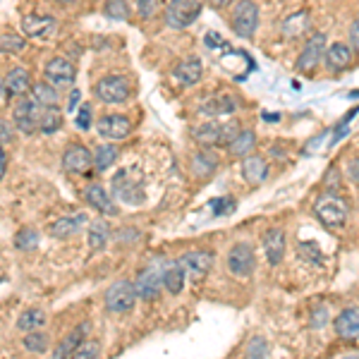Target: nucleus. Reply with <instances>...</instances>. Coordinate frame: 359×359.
Returning a JSON list of instances; mask_svg holds the SVG:
<instances>
[{
	"instance_id": "obj_1",
	"label": "nucleus",
	"mask_w": 359,
	"mask_h": 359,
	"mask_svg": "<svg viewBox=\"0 0 359 359\" xmlns=\"http://www.w3.org/2000/svg\"><path fill=\"white\" fill-rule=\"evenodd\" d=\"M204 10V0H170L166 8V24L170 29H187Z\"/></svg>"
},
{
	"instance_id": "obj_2",
	"label": "nucleus",
	"mask_w": 359,
	"mask_h": 359,
	"mask_svg": "<svg viewBox=\"0 0 359 359\" xmlns=\"http://www.w3.org/2000/svg\"><path fill=\"white\" fill-rule=\"evenodd\" d=\"M232 31L239 39H254L259 29V5L254 0H237L232 8Z\"/></svg>"
},
{
	"instance_id": "obj_3",
	"label": "nucleus",
	"mask_w": 359,
	"mask_h": 359,
	"mask_svg": "<svg viewBox=\"0 0 359 359\" xmlns=\"http://www.w3.org/2000/svg\"><path fill=\"white\" fill-rule=\"evenodd\" d=\"M347 214H350V209H347L345 199H340L338 194H321V197L314 201V216H317L326 228L342 225Z\"/></svg>"
},
{
	"instance_id": "obj_4",
	"label": "nucleus",
	"mask_w": 359,
	"mask_h": 359,
	"mask_svg": "<svg viewBox=\"0 0 359 359\" xmlns=\"http://www.w3.org/2000/svg\"><path fill=\"white\" fill-rule=\"evenodd\" d=\"M137 287L129 280H118L115 285L108 287L106 292V309L113 314H125L129 309H134L137 304Z\"/></svg>"
},
{
	"instance_id": "obj_5",
	"label": "nucleus",
	"mask_w": 359,
	"mask_h": 359,
	"mask_svg": "<svg viewBox=\"0 0 359 359\" xmlns=\"http://www.w3.org/2000/svg\"><path fill=\"white\" fill-rule=\"evenodd\" d=\"M94 94L103 103H125L129 99V81L122 74H108L96 81Z\"/></svg>"
},
{
	"instance_id": "obj_6",
	"label": "nucleus",
	"mask_w": 359,
	"mask_h": 359,
	"mask_svg": "<svg viewBox=\"0 0 359 359\" xmlns=\"http://www.w3.org/2000/svg\"><path fill=\"white\" fill-rule=\"evenodd\" d=\"M113 194L115 199H120L122 204H132L137 206L144 201V184L141 180H134L129 170H120L115 177H113Z\"/></svg>"
},
{
	"instance_id": "obj_7",
	"label": "nucleus",
	"mask_w": 359,
	"mask_h": 359,
	"mask_svg": "<svg viewBox=\"0 0 359 359\" xmlns=\"http://www.w3.org/2000/svg\"><path fill=\"white\" fill-rule=\"evenodd\" d=\"M74 77H77V70H74V65L67 58H51L43 65V81H48L56 89L72 86Z\"/></svg>"
},
{
	"instance_id": "obj_8",
	"label": "nucleus",
	"mask_w": 359,
	"mask_h": 359,
	"mask_svg": "<svg viewBox=\"0 0 359 359\" xmlns=\"http://www.w3.org/2000/svg\"><path fill=\"white\" fill-rule=\"evenodd\" d=\"M254 266H257V259H254L252 244L237 242L235 247L228 252V269H230V273L237 276V278H247V276H252Z\"/></svg>"
},
{
	"instance_id": "obj_9",
	"label": "nucleus",
	"mask_w": 359,
	"mask_h": 359,
	"mask_svg": "<svg viewBox=\"0 0 359 359\" xmlns=\"http://www.w3.org/2000/svg\"><path fill=\"white\" fill-rule=\"evenodd\" d=\"M41 111H43V108L39 106V103L31 101V99L19 101L17 106H15V115H13L15 127H17L22 134H34V132H39Z\"/></svg>"
},
{
	"instance_id": "obj_10",
	"label": "nucleus",
	"mask_w": 359,
	"mask_h": 359,
	"mask_svg": "<svg viewBox=\"0 0 359 359\" xmlns=\"http://www.w3.org/2000/svg\"><path fill=\"white\" fill-rule=\"evenodd\" d=\"M63 168L72 175H89V170L94 168V156L86 146L72 144L63 154Z\"/></svg>"
},
{
	"instance_id": "obj_11",
	"label": "nucleus",
	"mask_w": 359,
	"mask_h": 359,
	"mask_svg": "<svg viewBox=\"0 0 359 359\" xmlns=\"http://www.w3.org/2000/svg\"><path fill=\"white\" fill-rule=\"evenodd\" d=\"M180 269L184 271V276L192 280H201L214 266V254L211 252H187L177 259Z\"/></svg>"
},
{
	"instance_id": "obj_12",
	"label": "nucleus",
	"mask_w": 359,
	"mask_h": 359,
	"mask_svg": "<svg viewBox=\"0 0 359 359\" xmlns=\"http://www.w3.org/2000/svg\"><path fill=\"white\" fill-rule=\"evenodd\" d=\"M19 26L29 39H51L58 29V22L48 15H24Z\"/></svg>"
},
{
	"instance_id": "obj_13",
	"label": "nucleus",
	"mask_w": 359,
	"mask_h": 359,
	"mask_svg": "<svg viewBox=\"0 0 359 359\" xmlns=\"http://www.w3.org/2000/svg\"><path fill=\"white\" fill-rule=\"evenodd\" d=\"M326 34H314L312 39L307 41V46L302 48V53H299L297 58V70H302V72H314V70L321 65V56L326 53Z\"/></svg>"
},
{
	"instance_id": "obj_14",
	"label": "nucleus",
	"mask_w": 359,
	"mask_h": 359,
	"mask_svg": "<svg viewBox=\"0 0 359 359\" xmlns=\"http://www.w3.org/2000/svg\"><path fill=\"white\" fill-rule=\"evenodd\" d=\"M96 129L103 139H111V141H120L129 134L132 129V122H129L127 115H120V113H111V115H103L99 122H96Z\"/></svg>"
},
{
	"instance_id": "obj_15",
	"label": "nucleus",
	"mask_w": 359,
	"mask_h": 359,
	"mask_svg": "<svg viewBox=\"0 0 359 359\" xmlns=\"http://www.w3.org/2000/svg\"><path fill=\"white\" fill-rule=\"evenodd\" d=\"M134 287H137V297L141 299H156L161 295V287H163V273L156 266H151V269H144L141 273L137 276V282H134Z\"/></svg>"
},
{
	"instance_id": "obj_16",
	"label": "nucleus",
	"mask_w": 359,
	"mask_h": 359,
	"mask_svg": "<svg viewBox=\"0 0 359 359\" xmlns=\"http://www.w3.org/2000/svg\"><path fill=\"white\" fill-rule=\"evenodd\" d=\"M192 139L197 141L204 149H211V146H223V122H199L197 127H192Z\"/></svg>"
},
{
	"instance_id": "obj_17",
	"label": "nucleus",
	"mask_w": 359,
	"mask_h": 359,
	"mask_svg": "<svg viewBox=\"0 0 359 359\" xmlns=\"http://www.w3.org/2000/svg\"><path fill=\"white\" fill-rule=\"evenodd\" d=\"M201 72H204V67H201L199 58H184L180 60L175 70H173V79H175L180 86H194L201 79Z\"/></svg>"
},
{
	"instance_id": "obj_18",
	"label": "nucleus",
	"mask_w": 359,
	"mask_h": 359,
	"mask_svg": "<svg viewBox=\"0 0 359 359\" xmlns=\"http://www.w3.org/2000/svg\"><path fill=\"white\" fill-rule=\"evenodd\" d=\"M335 333L347 342H359V309L350 307L335 319Z\"/></svg>"
},
{
	"instance_id": "obj_19",
	"label": "nucleus",
	"mask_w": 359,
	"mask_h": 359,
	"mask_svg": "<svg viewBox=\"0 0 359 359\" xmlns=\"http://www.w3.org/2000/svg\"><path fill=\"white\" fill-rule=\"evenodd\" d=\"M324 60L326 65H328V70H333V72H340V70H347L352 65V51L347 43H328L326 46V53H324Z\"/></svg>"
},
{
	"instance_id": "obj_20",
	"label": "nucleus",
	"mask_w": 359,
	"mask_h": 359,
	"mask_svg": "<svg viewBox=\"0 0 359 359\" xmlns=\"http://www.w3.org/2000/svg\"><path fill=\"white\" fill-rule=\"evenodd\" d=\"M264 252L271 266H278L285 254V232L280 228H271L264 235Z\"/></svg>"
},
{
	"instance_id": "obj_21",
	"label": "nucleus",
	"mask_w": 359,
	"mask_h": 359,
	"mask_svg": "<svg viewBox=\"0 0 359 359\" xmlns=\"http://www.w3.org/2000/svg\"><path fill=\"white\" fill-rule=\"evenodd\" d=\"M5 89H8V99H15V96H26L31 89H34V84H31V77L26 70L22 67H15L8 72V77H5Z\"/></svg>"
},
{
	"instance_id": "obj_22",
	"label": "nucleus",
	"mask_w": 359,
	"mask_h": 359,
	"mask_svg": "<svg viewBox=\"0 0 359 359\" xmlns=\"http://www.w3.org/2000/svg\"><path fill=\"white\" fill-rule=\"evenodd\" d=\"M84 199H86V204H89L91 209L101 211L103 216L118 214L115 204H113V199L108 197V192L101 187V184H89V187H86V192H84Z\"/></svg>"
},
{
	"instance_id": "obj_23",
	"label": "nucleus",
	"mask_w": 359,
	"mask_h": 359,
	"mask_svg": "<svg viewBox=\"0 0 359 359\" xmlns=\"http://www.w3.org/2000/svg\"><path fill=\"white\" fill-rule=\"evenodd\" d=\"M89 328H91L89 321H81L72 333L65 335V340L56 347V355H53V357H56V359H70V357H72V352L77 350L81 342H84V335H86V330H89Z\"/></svg>"
},
{
	"instance_id": "obj_24",
	"label": "nucleus",
	"mask_w": 359,
	"mask_h": 359,
	"mask_svg": "<svg viewBox=\"0 0 359 359\" xmlns=\"http://www.w3.org/2000/svg\"><path fill=\"white\" fill-rule=\"evenodd\" d=\"M235 111H237V101L225 94L204 101V106L199 108L201 115H209V118H223V115H230V113H235Z\"/></svg>"
},
{
	"instance_id": "obj_25",
	"label": "nucleus",
	"mask_w": 359,
	"mask_h": 359,
	"mask_svg": "<svg viewBox=\"0 0 359 359\" xmlns=\"http://www.w3.org/2000/svg\"><path fill=\"white\" fill-rule=\"evenodd\" d=\"M269 175V163H266L264 156H247L242 161V177L247 180L249 184H261Z\"/></svg>"
},
{
	"instance_id": "obj_26",
	"label": "nucleus",
	"mask_w": 359,
	"mask_h": 359,
	"mask_svg": "<svg viewBox=\"0 0 359 359\" xmlns=\"http://www.w3.org/2000/svg\"><path fill=\"white\" fill-rule=\"evenodd\" d=\"M86 225V216L77 214V216H65V218H58L51 225V235L56 239H65V237H72L74 232H79L81 228Z\"/></svg>"
},
{
	"instance_id": "obj_27",
	"label": "nucleus",
	"mask_w": 359,
	"mask_h": 359,
	"mask_svg": "<svg viewBox=\"0 0 359 359\" xmlns=\"http://www.w3.org/2000/svg\"><path fill=\"white\" fill-rule=\"evenodd\" d=\"M307 29H309V13L307 10H299V13L290 15V17H285L280 24V31H282L285 39H297V36H302Z\"/></svg>"
},
{
	"instance_id": "obj_28",
	"label": "nucleus",
	"mask_w": 359,
	"mask_h": 359,
	"mask_svg": "<svg viewBox=\"0 0 359 359\" xmlns=\"http://www.w3.org/2000/svg\"><path fill=\"white\" fill-rule=\"evenodd\" d=\"M254 149H257V132H254V129H242L235 137V141L228 146V151H230L232 156H237V159L252 156Z\"/></svg>"
},
{
	"instance_id": "obj_29",
	"label": "nucleus",
	"mask_w": 359,
	"mask_h": 359,
	"mask_svg": "<svg viewBox=\"0 0 359 359\" xmlns=\"http://www.w3.org/2000/svg\"><path fill=\"white\" fill-rule=\"evenodd\" d=\"M31 101L39 103L41 108H58L60 103L58 89L48 84V81H39V84H34V89H31Z\"/></svg>"
},
{
	"instance_id": "obj_30",
	"label": "nucleus",
	"mask_w": 359,
	"mask_h": 359,
	"mask_svg": "<svg viewBox=\"0 0 359 359\" xmlns=\"http://www.w3.org/2000/svg\"><path fill=\"white\" fill-rule=\"evenodd\" d=\"M184 271L180 269V264L175 261V264H170L166 271H163V287H166L170 295H180L182 292V287H184Z\"/></svg>"
},
{
	"instance_id": "obj_31",
	"label": "nucleus",
	"mask_w": 359,
	"mask_h": 359,
	"mask_svg": "<svg viewBox=\"0 0 359 359\" xmlns=\"http://www.w3.org/2000/svg\"><path fill=\"white\" fill-rule=\"evenodd\" d=\"M118 156H120V149L115 144H101V146H96V151H94V168L96 170H108V168L113 166V163L118 161Z\"/></svg>"
},
{
	"instance_id": "obj_32",
	"label": "nucleus",
	"mask_w": 359,
	"mask_h": 359,
	"mask_svg": "<svg viewBox=\"0 0 359 359\" xmlns=\"http://www.w3.org/2000/svg\"><path fill=\"white\" fill-rule=\"evenodd\" d=\"M108 239H111V228H108L103 221L91 223V228H89V249L91 252L103 249L108 244Z\"/></svg>"
},
{
	"instance_id": "obj_33",
	"label": "nucleus",
	"mask_w": 359,
	"mask_h": 359,
	"mask_svg": "<svg viewBox=\"0 0 359 359\" xmlns=\"http://www.w3.org/2000/svg\"><path fill=\"white\" fill-rule=\"evenodd\" d=\"M216 166H218V159H216V156L211 154L209 149H201L199 154H194L192 168H194V173H197L199 177L211 175V173L216 170Z\"/></svg>"
},
{
	"instance_id": "obj_34",
	"label": "nucleus",
	"mask_w": 359,
	"mask_h": 359,
	"mask_svg": "<svg viewBox=\"0 0 359 359\" xmlns=\"http://www.w3.org/2000/svg\"><path fill=\"white\" fill-rule=\"evenodd\" d=\"M43 324H46V314H43L41 309H26V312L17 319V328L24 330V333L39 330Z\"/></svg>"
},
{
	"instance_id": "obj_35",
	"label": "nucleus",
	"mask_w": 359,
	"mask_h": 359,
	"mask_svg": "<svg viewBox=\"0 0 359 359\" xmlns=\"http://www.w3.org/2000/svg\"><path fill=\"white\" fill-rule=\"evenodd\" d=\"M63 127V115L58 113V108H43L41 120H39V132L43 134H53Z\"/></svg>"
},
{
	"instance_id": "obj_36",
	"label": "nucleus",
	"mask_w": 359,
	"mask_h": 359,
	"mask_svg": "<svg viewBox=\"0 0 359 359\" xmlns=\"http://www.w3.org/2000/svg\"><path fill=\"white\" fill-rule=\"evenodd\" d=\"M129 5L125 3V0H106L103 3V15H106L108 19H115V22H125L129 19Z\"/></svg>"
},
{
	"instance_id": "obj_37",
	"label": "nucleus",
	"mask_w": 359,
	"mask_h": 359,
	"mask_svg": "<svg viewBox=\"0 0 359 359\" xmlns=\"http://www.w3.org/2000/svg\"><path fill=\"white\" fill-rule=\"evenodd\" d=\"M36 244H39V232L34 228H22L17 235H15V247L17 249L29 252V249H36Z\"/></svg>"
},
{
	"instance_id": "obj_38",
	"label": "nucleus",
	"mask_w": 359,
	"mask_h": 359,
	"mask_svg": "<svg viewBox=\"0 0 359 359\" xmlns=\"http://www.w3.org/2000/svg\"><path fill=\"white\" fill-rule=\"evenodd\" d=\"M24 347L29 352L41 355V352H46V347H48V335L41 333V330H31V333L24 335Z\"/></svg>"
},
{
	"instance_id": "obj_39",
	"label": "nucleus",
	"mask_w": 359,
	"mask_h": 359,
	"mask_svg": "<svg viewBox=\"0 0 359 359\" xmlns=\"http://www.w3.org/2000/svg\"><path fill=\"white\" fill-rule=\"evenodd\" d=\"M26 48V41L17 34L0 36V53H22Z\"/></svg>"
},
{
	"instance_id": "obj_40",
	"label": "nucleus",
	"mask_w": 359,
	"mask_h": 359,
	"mask_svg": "<svg viewBox=\"0 0 359 359\" xmlns=\"http://www.w3.org/2000/svg\"><path fill=\"white\" fill-rule=\"evenodd\" d=\"M99 355H101V345H99V342L84 340L77 347V350L72 352V357H70V359H99Z\"/></svg>"
},
{
	"instance_id": "obj_41",
	"label": "nucleus",
	"mask_w": 359,
	"mask_h": 359,
	"mask_svg": "<svg viewBox=\"0 0 359 359\" xmlns=\"http://www.w3.org/2000/svg\"><path fill=\"white\" fill-rule=\"evenodd\" d=\"M266 352H269V345H266V340L261 335H257V338L249 340L244 359H266Z\"/></svg>"
},
{
	"instance_id": "obj_42",
	"label": "nucleus",
	"mask_w": 359,
	"mask_h": 359,
	"mask_svg": "<svg viewBox=\"0 0 359 359\" xmlns=\"http://www.w3.org/2000/svg\"><path fill=\"white\" fill-rule=\"evenodd\" d=\"M134 8L141 19H151L161 8V0H134Z\"/></svg>"
},
{
	"instance_id": "obj_43",
	"label": "nucleus",
	"mask_w": 359,
	"mask_h": 359,
	"mask_svg": "<svg viewBox=\"0 0 359 359\" xmlns=\"http://www.w3.org/2000/svg\"><path fill=\"white\" fill-rule=\"evenodd\" d=\"M91 118H94V111H91L89 103H84V106H79L77 115H74V125H77V129H81V132H86V129H91Z\"/></svg>"
},
{
	"instance_id": "obj_44",
	"label": "nucleus",
	"mask_w": 359,
	"mask_h": 359,
	"mask_svg": "<svg viewBox=\"0 0 359 359\" xmlns=\"http://www.w3.org/2000/svg\"><path fill=\"white\" fill-rule=\"evenodd\" d=\"M214 214L216 216H223V214H232V211H235V204H232L230 199H216L214 204Z\"/></svg>"
},
{
	"instance_id": "obj_45",
	"label": "nucleus",
	"mask_w": 359,
	"mask_h": 359,
	"mask_svg": "<svg viewBox=\"0 0 359 359\" xmlns=\"http://www.w3.org/2000/svg\"><path fill=\"white\" fill-rule=\"evenodd\" d=\"M13 137H15L13 122H8V120H0V144H8V141H13Z\"/></svg>"
},
{
	"instance_id": "obj_46",
	"label": "nucleus",
	"mask_w": 359,
	"mask_h": 359,
	"mask_svg": "<svg viewBox=\"0 0 359 359\" xmlns=\"http://www.w3.org/2000/svg\"><path fill=\"white\" fill-rule=\"evenodd\" d=\"M139 239V232L134 230V228H122V230H118V242H122V244H127V242H137Z\"/></svg>"
},
{
	"instance_id": "obj_47",
	"label": "nucleus",
	"mask_w": 359,
	"mask_h": 359,
	"mask_svg": "<svg viewBox=\"0 0 359 359\" xmlns=\"http://www.w3.org/2000/svg\"><path fill=\"white\" fill-rule=\"evenodd\" d=\"M350 46L359 53V17L350 24Z\"/></svg>"
},
{
	"instance_id": "obj_48",
	"label": "nucleus",
	"mask_w": 359,
	"mask_h": 359,
	"mask_svg": "<svg viewBox=\"0 0 359 359\" xmlns=\"http://www.w3.org/2000/svg\"><path fill=\"white\" fill-rule=\"evenodd\" d=\"M347 173H350V180H355L359 184V159H352L347 163Z\"/></svg>"
},
{
	"instance_id": "obj_49",
	"label": "nucleus",
	"mask_w": 359,
	"mask_h": 359,
	"mask_svg": "<svg viewBox=\"0 0 359 359\" xmlns=\"http://www.w3.org/2000/svg\"><path fill=\"white\" fill-rule=\"evenodd\" d=\"M326 319H328V317H326V307H321V312H319V309L314 312V326H317V328L326 324Z\"/></svg>"
},
{
	"instance_id": "obj_50",
	"label": "nucleus",
	"mask_w": 359,
	"mask_h": 359,
	"mask_svg": "<svg viewBox=\"0 0 359 359\" xmlns=\"http://www.w3.org/2000/svg\"><path fill=\"white\" fill-rule=\"evenodd\" d=\"M77 101H79V91H72V96H70V101H67V111L70 113L77 108Z\"/></svg>"
},
{
	"instance_id": "obj_51",
	"label": "nucleus",
	"mask_w": 359,
	"mask_h": 359,
	"mask_svg": "<svg viewBox=\"0 0 359 359\" xmlns=\"http://www.w3.org/2000/svg\"><path fill=\"white\" fill-rule=\"evenodd\" d=\"M230 3H235V0H211V5H214V8H228Z\"/></svg>"
},
{
	"instance_id": "obj_52",
	"label": "nucleus",
	"mask_w": 359,
	"mask_h": 359,
	"mask_svg": "<svg viewBox=\"0 0 359 359\" xmlns=\"http://www.w3.org/2000/svg\"><path fill=\"white\" fill-rule=\"evenodd\" d=\"M8 99V89H5V79H0V103Z\"/></svg>"
},
{
	"instance_id": "obj_53",
	"label": "nucleus",
	"mask_w": 359,
	"mask_h": 359,
	"mask_svg": "<svg viewBox=\"0 0 359 359\" xmlns=\"http://www.w3.org/2000/svg\"><path fill=\"white\" fill-rule=\"evenodd\" d=\"M5 173V151H3V144H0V177Z\"/></svg>"
},
{
	"instance_id": "obj_54",
	"label": "nucleus",
	"mask_w": 359,
	"mask_h": 359,
	"mask_svg": "<svg viewBox=\"0 0 359 359\" xmlns=\"http://www.w3.org/2000/svg\"><path fill=\"white\" fill-rule=\"evenodd\" d=\"M58 3H63V5H72V3H77V0H58Z\"/></svg>"
}]
</instances>
